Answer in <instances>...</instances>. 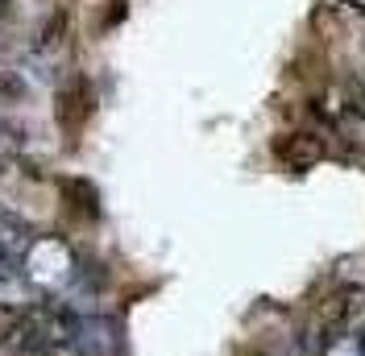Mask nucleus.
I'll list each match as a JSON object with an SVG mask.
<instances>
[{
	"instance_id": "1",
	"label": "nucleus",
	"mask_w": 365,
	"mask_h": 356,
	"mask_svg": "<svg viewBox=\"0 0 365 356\" xmlns=\"http://www.w3.org/2000/svg\"><path fill=\"white\" fill-rule=\"evenodd\" d=\"M79 261L58 236H34L25 245V257H21V278L29 282V290L42 298V294H63L67 298L75 282H79Z\"/></svg>"
},
{
	"instance_id": "2",
	"label": "nucleus",
	"mask_w": 365,
	"mask_h": 356,
	"mask_svg": "<svg viewBox=\"0 0 365 356\" xmlns=\"http://www.w3.org/2000/svg\"><path fill=\"white\" fill-rule=\"evenodd\" d=\"M71 335L79 356H120V328L100 311H71Z\"/></svg>"
},
{
	"instance_id": "3",
	"label": "nucleus",
	"mask_w": 365,
	"mask_h": 356,
	"mask_svg": "<svg viewBox=\"0 0 365 356\" xmlns=\"http://www.w3.org/2000/svg\"><path fill=\"white\" fill-rule=\"evenodd\" d=\"M25 245H29V236H25L13 220L0 216V273H21Z\"/></svg>"
},
{
	"instance_id": "4",
	"label": "nucleus",
	"mask_w": 365,
	"mask_h": 356,
	"mask_svg": "<svg viewBox=\"0 0 365 356\" xmlns=\"http://www.w3.org/2000/svg\"><path fill=\"white\" fill-rule=\"evenodd\" d=\"M278 154H282V162H291L295 170H303V166H316L324 157V141L316 133H295L278 145Z\"/></svg>"
},
{
	"instance_id": "5",
	"label": "nucleus",
	"mask_w": 365,
	"mask_h": 356,
	"mask_svg": "<svg viewBox=\"0 0 365 356\" xmlns=\"http://www.w3.org/2000/svg\"><path fill=\"white\" fill-rule=\"evenodd\" d=\"M319 356H365V332H349V335H332Z\"/></svg>"
}]
</instances>
